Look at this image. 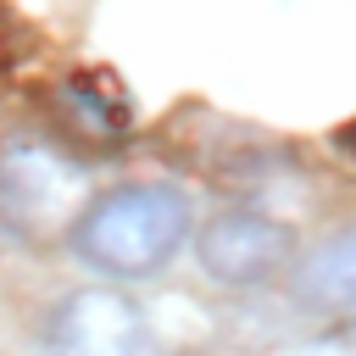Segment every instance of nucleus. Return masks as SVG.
<instances>
[{
    "mask_svg": "<svg viewBox=\"0 0 356 356\" xmlns=\"http://www.w3.org/2000/svg\"><path fill=\"white\" fill-rule=\"evenodd\" d=\"M89 211V172L44 145V139H11L0 150V222L22 239H61Z\"/></svg>",
    "mask_w": 356,
    "mask_h": 356,
    "instance_id": "nucleus-2",
    "label": "nucleus"
},
{
    "mask_svg": "<svg viewBox=\"0 0 356 356\" xmlns=\"http://www.w3.org/2000/svg\"><path fill=\"white\" fill-rule=\"evenodd\" d=\"M61 106L89 139H122V128H128V100L117 89V78H106V72H83V78L61 83Z\"/></svg>",
    "mask_w": 356,
    "mask_h": 356,
    "instance_id": "nucleus-6",
    "label": "nucleus"
},
{
    "mask_svg": "<svg viewBox=\"0 0 356 356\" xmlns=\"http://www.w3.org/2000/svg\"><path fill=\"white\" fill-rule=\"evenodd\" d=\"M295 295L312 312H356V222L339 228L334 239H323L300 273H295Z\"/></svg>",
    "mask_w": 356,
    "mask_h": 356,
    "instance_id": "nucleus-5",
    "label": "nucleus"
},
{
    "mask_svg": "<svg viewBox=\"0 0 356 356\" xmlns=\"http://www.w3.org/2000/svg\"><path fill=\"white\" fill-rule=\"evenodd\" d=\"M44 356H150V323L122 289H72L50 306Z\"/></svg>",
    "mask_w": 356,
    "mask_h": 356,
    "instance_id": "nucleus-4",
    "label": "nucleus"
},
{
    "mask_svg": "<svg viewBox=\"0 0 356 356\" xmlns=\"http://www.w3.org/2000/svg\"><path fill=\"white\" fill-rule=\"evenodd\" d=\"M184 239H189V200L167 184H122L89 200V211L72 228V250L111 278L161 273Z\"/></svg>",
    "mask_w": 356,
    "mask_h": 356,
    "instance_id": "nucleus-1",
    "label": "nucleus"
},
{
    "mask_svg": "<svg viewBox=\"0 0 356 356\" xmlns=\"http://www.w3.org/2000/svg\"><path fill=\"white\" fill-rule=\"evenodd\" d=\"M339 139H345V150H350V156H356V122H350V128H345V134H339Z\"/></svg>",
    "mask_w": 356,
    "mask_h": 356,
    "instance_id": "nucleus-8",
    "label": "nucleus"
},
{
    "mask_svg": "<svg viewBox=\"0 0 356 356\" xmlns=\"http://www.w3.org/2000/svg\"><path fill=\"white\" fill-rule=\"evenodd\" d=\"M295 356H356V323H345V328H334V334H323V339L300 345Z\"/></svg>",
    "mask_w": 356,
    "mask_h": 356,
    "instance_id": "nucleus-7",
    "label": "nucleus"
},
{
    "mask_svg": "<svg viewBox=\"0 0 356 356\" xmlns=\"http://www.w3.org/2000/svg\"><path fill=\"white\" fill-rule=\"evenodd\" d=\"M195 261L222 289H256V284H273L295 261V234H289V222L239 206V211H222L200 228Z\"/></svg>",
    "mask_w": 356,
    "mask_h": 356,
    "instance_id": "nucleus-3",
    "label": "nucleus"
}]
</instances>
